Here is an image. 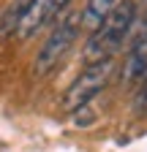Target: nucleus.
Segmentation results:
<instances>
[{
	"mask_svg": "<svg viewBox=\"0 0 147 152\" xmlns=\"http://www.w3.org/2000/svg\"><path fill=\"white\" fill-rule=\"evenodd\" d=\"M68 3H71V0H49V8H52V16H54V14H63Z\"/></svg>",
	"mask_w": 147,
	"mask_h": 152,
	"instance_id": "obj_9",
	"label": "nucleus"
},
{
	"mask_svg": "<svg viewBox=\"0 0 147 152\" xmlns=\"http://www.w3.org/2000/svg\"><path fill=\"white\" fill-rule=\"evenodd\" d=\"M115 3L117 0H87L85 8H82V30L93 33L104 22V16L109 14V8H112Z\"/></svg>",
	"mask_w": 147,
	"mask_h": 152,
	"instance_id": "obj_6",
	"label": "nucleus"
},
{
	"mask_svg": "<svg viewBox=\"0 0 147 152\" xmlns=\"http://www.w3.org/2000/svg\"><path fill=\"white\" fill-rule=\"evenodd\" d=\"M131 33H136V35L147 33V0H142V8H136V14H134ZM131 33H128V35H131Z\"/></svg>",
	"mask_w": 147,
	"mask_h": 152,
	"instance_id": "obj_7",
	"label": "nucleus"
},
{
	"mask_svg": "<svg viewBox=\"0 0 147 152\" xmlns=\"http://www.w3.org/2000/svg\"><path fill=\"white\" fill-rule=\"evenodd\" d=\"M134 111H136V114H147V76L139 82L136 98H134Z\"/></svg>",
	"mask_w": 147,
	"mask_h": 152,
	"instance_id": "obj_8",
	"label": "nucleus"
},
{
	"mask_svg": "<svg viewBox=\"0 0 147 152\" xmlns=\"http://www.w3.org/2000/svg\"><path fill=\"white\" fill-rule=\"evenodd\" d=\"M136 14V3L134 0H120L109 8V14L104 16V22L90 33L85 52H82V63H101V60H112V57L123 49V44L128 41L131 33V22Z\"/></svg>",
	"mask_w": 147,
	"mask_h": 152,
	"instance_id": "obj_1",
	"label": "nucleus"
},
{
	"mask_svg": "<svg viewBox=\"0 0 147 152\" xmlns=\"http://www.w3.org/2000/svg\"><path fill=\"white\" fill-rule=\"evenodd\" d=\"M79 27H82V11H71L65 14L57 25L52 27L49 38L44 41L41 52L35 54V76H46L52 73L54 68H57V63L65 57V52L71 49V44L76 41V35H79Z\"/></svg>",
	"mask_w": 147,
	"mask_h": 152,
	"instance_id": "obj_2",
	"label": "nucleus"
},
{
	"mask_svg": "<svg viewBox=\"0 0 147 152\" xmlns=\"http://www.w3.org/2000/svg\"><path fill=\"white\" fill-rule=\"evenodd\" d=\"M144 76H147V33L136 35L131 52H128V57H125L123 82L125 84H134V82H142Z\"/></svg>",
	"mask_w": 147,
	"mask_h": 152,
	"instance_id": "obj_5",
	"label": "nucleus"
},
{
	"mask_svg": "<svg viewBox=\"0 0 147 152\" xmlns=\"http://www.w3.org/2000/svg\"><path fill=\"white\" fill-rule=\"evenodd\" d=\"M49 19H52L49 0H27V3L19 8V16H16V25H14L16 38H22V41L33 38Z\"/></svg>",
	"mask_w": 147,
	"mask_h": 152,
	"instance_id": "obj_4",
	"label": "nucleus"
},
{
	"mask_svg": "<svg viewBox=\"0 0 147 152\" xmlns=\"http://www.w3.org/2000/svg\"><path fill=\"white\" fill-rule=\"evenodd\" d=\"M109 76H112V60H101V63L85 65V71H82L76 79H74V84L65 90L60 106H63L65 111H76V109L87 106V103L106 87Z\"/></svg>",
	"mask_w": 147,
	"mask_h": 152,
	"instance_id": "obj_3",
	"label": "nucleus"
}]
</instances>
